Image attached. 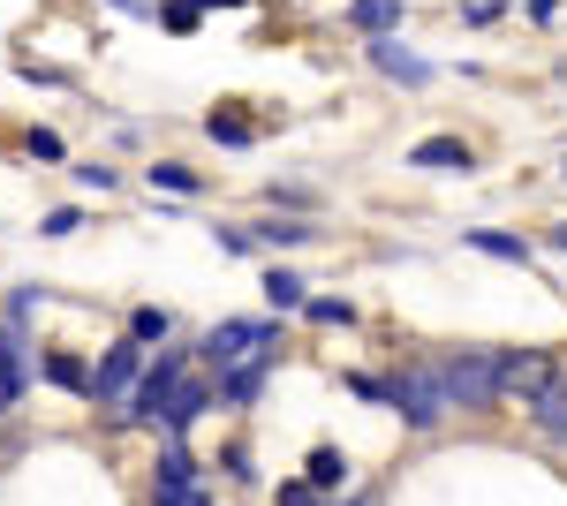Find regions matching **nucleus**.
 Wrapping results in <instances>:
<instances>
[{"label": "nucleus", "instance_id": "1", "mask_svg": "<svg viewBox=\"0 0 567 506\" xmlns=\"http://www.w3.org/2000/svg\"><path fill=\"white\" fill-rule=\"evenodd\" d=\"M432 371H439V385H446L454 409H492V401H499V379H492V355H484V348H462V355H446Z\"/></svg>", "mask_w": 567, "mask_h": 506}, {"label": "nucleus", "instance_id": "2", "mask_svg": "<svg viewBox=\"0 0 567 506\" xmlns=\"http://www.w3.org/2000/svg\"><path fill=\"white\" fill-rule=\"evenodd\" d=\"M386 409H393L401 423H409V431H432V423L446 416L454 401H446V385H439V371H401V379L386 385Z\"/></svg>", "mask_w": 567, "mask_h": 506}, {"label": "nucleus", "instance_id": "3", "mask_svg": "<svg viewBox=\"0 0 567 506\" xmlns=\"http://www.w3.org/2000/svg\"><path fill=\"white\" fill-rule=\"evenodd\" d=\"M265 340H272V326H265V318H227V326H213V333H205V363H213V371H235V363L265 355Z\"/></svg>", "mask_w": 567, "mask_h": 506}, {"label": "nucleus", "instance_id": "4", "mask_svg": "<svg viewBox=\"0 0 567 506\" xmlns=\"http://www.w3.org/2000/svg\"><path fill=\"white\" fill-rule=\"evenodd\" d=\"M492 379H499V393H523V401H537V393L560 379V371H553L537 348H499V355H492Z\"/></svg>", "mask_w": 567, "mask_h": 506}, {"label": "nucleus", "instance_id": "5", "mask_svg": "<svg viewBox=\"0 0 567 506\" xmlns=\"http://www.w3.org/2000/svg\"><path fill=\"white\" fill-rule=\"evenodd\" d=\"M175 385H182V355L167 348L152 371H136V385H130V416H159V409L175 401Z\"/></svg>", "mask_w": 567, "mask_h": 506}, {"label": "nucleus", "instance_id": "6", "mask_svg": "<svg viewBox=\"0 0 567 506\" xmlns=\"http://www.w3.org/2000/svg\"><path fill=\"white\" fill-rule=\"evenodd\" d=\"M136 371H144V340H122V348H114V355L99 363V379H91V393H99V401H122V393L136 385Z\"/></svg>", "mask_w": 567, "mask_h": 506}, {"label": "nucleus", "instance_id": "7", "mask_svg": "<svg viewBox=\"0 0 567 506\" xmlns=\"http://www.w3.org/2000/svg\"><path fill=\"white\" fill-rule=\"evenodd\" d=\"M371 61H379V76H393V84H432V61L409 53L393 31H386V39H371Z\"/></svg>", "mask_w": 567, "mask_h": 506}, {"label": "nucleus", "instance_id": "8", "mask_svg": "<svg viewBox=\"0 0 567 506\" xmlns=\"http://www.w3.org/2000/svg\"><path fill=\"white\" fill-rule=\"evenodd\" d=\"M265 379H272V355H250V363H235V371L219 379V401H227V409H250L265 393Z\"/></svg>", "mask_w": 567, "mask_h": 506}, {"label": "nucleus", "instance_id": "9", "mask_svg": "<svg viewBox=\"0 0 567 506\" xmlns=\"http://www.w3.org/2000/svg\"><path fill=\"white\" fill-rule=\"evenodd\" d=\"M409 167H424V174H462V167H470V144H462V136H424V144L409 152Z\"/></svg>", "mask_w": 567, "mask_h": 506}, {"label": "nucleus", "instance_id": "10", "mask_svg": "<svg viewBox=\"0 0 567 506\" xmlns=\"http://www.w3.org/2000/svg\"><path fill=\"white\" fill-rule=\"evenodd\" d=\"M349 23L371 31V39H386V31H401V0H349Z\"/></svg>", "mask_w": 567, "mask_h": 506}, {"label": "nucleus", "instance_id": "11", "mask_svg": "<svg viewBox=\"0 0 567 506\" xmlns=\"http://www.w3.org/2000/svg\"><path fill=\"white\" fill-rule=\"evenodd\" d=\"M205 409H213V393H205V385H189V379H182V385H175V401H167L159 416L175 423V431H189V423L205 416Z\"/></svg>", "mask_w": 567, "mask_h": 506}, {"label": "nucleus", "instance_id": "12", "mask_svg": "<svg viewBox=\"0 0 567 506\" xmlns=\"http://www.w3.org/2000/svg\"><path fill=\"white\" fill-rule=\"evenodd\" d=\"M23 401V340L0 333V409H16Z\"/></svg>", "mask_w": 567, "mask_h": 506}, {"label": "nucleus", "instance_id": "13", "mask_svg": "<svg viewBox=\"0 0 567 506\" xmlns=\"http://www.w3.org/2000/svg\"><path fill=\"white\" fill-rule=\"evenodd\" d=\"M303 296H310V280H296L288 265L265 272V302H272V310H303Z\"/></svg>", "mask_w": 567, "mask_h": 506}, {"label": "nucleus", "instance_id": "14", "mask_svg": "<svg viewBox=\"0 0 567 506\" xmlns=\"http://www.w3.org/2000/svg\"><path fill=\"white\" fill-rule=\"evenodd\" d=\"M303 484H310V492H341V484H349V462H341L333 446H318L310 468H303Z\"/></svg>", "mask_w": 567, "mask_h": 506}, {"label": "nucleus", "instance_id": "15", "mask_svg": "<svg viewBox=\"0 0 567 506\" xmlns=\"http://www.w3.org/2000/svg\"><path fill=\"white\" fill-rule=\"evenodd\" d=\"M470 250L507 257V265H529V242H523V235H492V227H477V235H470Z\"/></svg>", "mask_w": 567, "mask_h": 506}, {"label": "nucleus", "instance_id": "16", "mask_svg": "<svg viewBox=\"0 0 567 506\" xmlns=\"http://www.w3.org/2000/svg\"><path fill=\"white\" fill-rule=\"evenodd\" d=\"M537 423H545V431H553V438L567 446V385H560V379L537 393Z\"/></svg>", "mask_w": 567, "mask_h": 506}, {"label": "nucleus", "instance_id": "17", "mask_svg": "<svg viewBox=\"0 0 567 506\" xmlns=\"http://www.w3.org/2000/svg\"><path fill=\"white\" fill-rule=\"evenodd\" d=\"M303 318L310 326H355V310L341 296H303Z\"/></svg>", "mask_w": 567, "mask_h": 506}, {"label": "nucleus", "instance_id": "18", "mask_svg": "<svg viewBox=\"0 0 567 506\" xmlns=\"http://www.w3.org/2000/svg\"><path fill=\"white\" fill-rule=\"evenodd\" d=\"M175 484H197V462H189L182 446H167V454H159V484H152V492H175Z\"/></svg>", "mask_w": 567, "mask_h": 506}, {"label": "nucleus", "instance_id": "19", "mask_svg": "<svg viewBox=\"0 0 567 506\" xmlns=\"http://www.w3.org/2000/svg\"><path fill=\"white\" fill-rule=\"evenodd\" d=\"M45 379H53V385H69V393H91V371L76 363V355H53V363H45Z\"/></svg>", "mask_w": 567, "mask_h": 506}, {"label": "nucleus", "instance_id": "20", "mask_svg": "<svg viewBox=\"0 0 567 506\" xmlns=\"http://www.w3.org/2000/svg\"><path fill=\"white\" fill-rule=\"evenodd\" d=\"M258 242H280V250H296V242H310V227H296V219H265Z\"/></svg>", "mask_w": 567, "mask_h": 506}, {"label": "nucleus", "instance_id": "21", "mask_svg": "<svg viewBox=\"0 0 567 506\" xmlns=\"http://www.w3.org/2000/svg\"><path fill=\"white\" fill-rule=\"evenodd\" d=\"M205 128H213L219 144H250V136H258V128L243 122V114H213V122H205Z\"/></svg>", "mask_w": 567, "mask_h": 506}, {"label": "nucleus", "instance_id": "22", "mask_svg": "<svg viewBox=\"0 0 567 506\" xmlns=\"http://www.w3.org/2000/svg\"><path fill=\"white\" fill-rule=\"evenodd\" d=\"M152 506H213L205 484H175V492H152Z\"/></svg>", "mask_w": 567, "mask_h": 506}, {"label": "nucleus", "instance_id": "23", "mask_svg": "<svg viewBox=\"0 0 567 506\" xmlns=\"http://www.w3.org/2000/svg\"><path fill=\"white\" fill-rule=\"evenodd\" d=\"M130 340H167V310H136Z\"/></svg>", "mask_w": 567, "mask_h": 506}, {"label": "nucleus", "instance_id": "24", "mask_svg": "<svg viewBox=\"0 0 567 506\" xmlns=\"http://www.w3.org/2000/svg\"><path fill=\"white\" fill-rule=\"evenodd\" d=\"M152 182H159V189H182V197L197 189V174H189V167H175V159H167V167H152Z\"/></svg>", "mask_w": 567, "mask_h": 506}, {"label": "nucleus", "instance_id": "25", "mask_svg": "<svg viewBox=\"0 0 567 506\" xmlns=\"http://www.w3.org/2000/svg\"><path fill=\"white\" fill-rule=\"evenodd\" d=\"M197 16H205L197 0H167V31H197Z\"/></svg>", "mask_w": 567, "mask_h": 506}, {"label": "nucleus", "instance_id": "26", "mask_svg": "<svg viewBox=\"0 0 567 506\" xmlns=\"http://www.w3.org/2000/svg\"><path fill=\"white\" fill-rule=\"evenodd\" d=\"M31 159H61V136L53 128H31Z\"/></svg>", "mask_w": 567, "mask_h": 506}, {"label": "nucleus", "instance_id": "27", "mask_svg": "<svg viewBox=\"0 0 567 506\" xmlns=\"http://www.w3.org/2000/svg\"><path fill=\"white\" fill-rule=\"evenodd\" d=\"M280 506H318V492H310V484H288V492H280Z\"/></svg>", "mask_w": 567, "mask_h": 506}, {"label": "nucleus", "instance_id": "28", "mask_svg": "<svg viewBox=\"0 0 567 506\" xmlns=\"http://www.w3.org/2000/svg\"><path fill=\"white\" fill-rule=\"evenodd\" d=\"M553 250H560V257H567V227H560V235H553Z\"/></svg>", "mask_w": 567, "mask_h": 506}]
</instances>
